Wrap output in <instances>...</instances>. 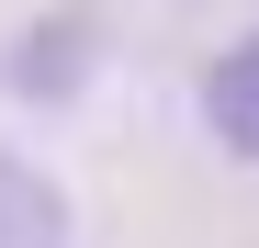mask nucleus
Returning <instances> with one entry per match:
<instances>
[{"instance_id": "2", "label": "nucleus", "mask_w": 259, "mask_h": 248, "mask_svg": "<svg viewBox=\"0 0 259 248\" xmlns=\"http://www.w3.org/2000/svg\"><path fill=\"white\" fill-rule=\"evenodd\" d=\"M0 248H68V192L0 147Z\"/></svg>"}, {"instance_id": "3", "label": "nucleus", "mask_w": 259, "mask_h": 248, "mask_svg": "<svg viewBox=\"0 0 259 248\" xmlns=\"http://www.w3.org/2000/svg\"><path fill=\"white\" fill-rule=\"evenodd\" d=\"M68 57H91V23H79V12H57L46 34H23V46H12V91H23V102H57L68 79H79Z\"/></svg>"}, {"instance_id": "1", "label": "nucleus", "mask_w": 259, "mask_h": 248, "mask_svg": "<svg viewBox=\"0 0 259 248\" xmlns=\"http://www.w3.org/2000/svg\"><path fill=\"white\" fill-rule=\"evenodd\" d=\"M203 124H214V147H226L237 170H259V23L203 68Z\"/></svg>"}]
</instances>
